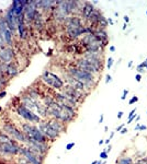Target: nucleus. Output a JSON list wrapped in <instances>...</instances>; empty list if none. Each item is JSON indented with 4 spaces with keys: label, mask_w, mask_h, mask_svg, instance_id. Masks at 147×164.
Returning <instances> with one entry per match:
<instances>
[{
    "label": "nucleus",
    "mask_w": 147,
    "mask_h": 164,
    "mask_svg": "<svg viewBox=\"0 0 147 164\" xmlns=\"http://www.w3.org/2000/svg\"><path fill=\"white\" fill-rule=\"evenodd\" d=\"M66 73H68L69 75L74 77L75 79H77L78 81L83 82V84L86 86V88L88 89V91H92V89L94 86H97V82H98V78L97 75H92L90 72H87L80 68L76 67H68L67 70H66Z\"/></svg>",
    "instance_id": "obj_1"
},
{
    "label": "nucleus",
    "mask_w": 147,
    "mask_h": 164,
    "mask_svg": "<svg viewBox=\"0 0 147 164\" xmlns=\"http://www.w3.org/2000/svg\"><path fill=\"white\" fill-rule=\"evenodd\" d=\"M20 100H21L22 105H24L26 108H29L30 111H32L33 113H35L36 115H39L41 118H44V119H46L47 118L46 107L44 106V104L42 103V100L41 101L32 100L26 93H23V94H22L21 97H20Z\"/></svg>",
    "instance_id": "obj_2"
},
{
    "label": "nucleus",
    "mask_w": 147,
    "mask_h": 164,
    "mask_svg": "<svg viewBox=\"0 0 147 164\" xmlns=\"http://www.w3.org/2000/svg\"><path fill=\"white\" fill-rule=\"evenodd\" d=\"M21 130L25 134L26 137H29L30 139L39 141V142H43V143H48V139L42 134V131L39 129L37 125L34 124H30V123H21Z\"/></svg>",
    "instance_id": "obj_3"
},
{
    "label": "nucleus",
    "mask_w": 147,
    "mask_h": 164,
    "mask_svg": "<svg viewBox=\"0 0 147 164\" xmlns=\"http://www.w3.org/2000/svg\"><path fill=\"white\" fill-rule=\"evenodd\" d=\"M41 80L43 81L45 86H50L54 90H61V89L65 86L64 80L58 75L50 71V70H44L42 75H41Z\"/></svg>",
    "instance_id": "obj_4"
},
{
    "label": "nucleus",
    "mask_w": 147,
    "mask_h": 164,
    "mask_svg": "<svg viewBox=\"0 0 147 164\" xmlns=\"http://www.w3.org/2000/svg\"><path fill=\"white\" fill-rule=\"evenodd\" d=\"M1 130L10 136L11 138L17 140L19 143H22V144L26 143V136H25V134L20 128H18L13 123H11V121L4 123Z\"/></svg>",
    "instance_id": "obj_5"
},
{
    "label": "nucleus",
    "mask_w": 147,
    "mask_h": 164,
    "mask_svg": "<svg viewBox=\"0 0 147 164\" xmlns=\"http://www.w3.org/2000/svg\"><path fill=\"white\" fill-rule=\"evenodd\" d=\"M15 113L18 116L24 119V121L30 123V124H34V125H39L42 118L39 117V115H36L35 113H33L32 111H30L29 108H26L24 105L19 104L18 106L15 107Z\"/></svg>",
    "instance_id": "obj_6"
},
{
    "label": "nucleus",
    "mask_w": 147,
    "mask_h": 164,
    "mask_svg": "<svg viewBox=\"0 0 147 164\" xmlns=\"http://www.w3.org/2000/svg\"><path fill=\"white\" fill-rule=\"evenodd\" d=\"M19 155L24 157L25 160L29 162V164H44V160H45V155L35 154L26 144H21Z\"/></svg>",
    "instance_id": "obj_7"
},
{
    "label": "nucleus",
    "mask_w": 147,
    "mask_h": 164,
    "mask_svg": "<svg viewBox=\"0 0 147 164\" xmlns=\"http://www.w3.org/2000/svg\"><path fill=\"white\" fill-rule=\"evenodd\" d=\"M21 144L15 142H0V155L1 157H19Z\"/></svg>",
    "instance_id": "obj_8"
},
{
    "label": "nucleus",
    "mask_w": 147,
    "mask_h": 164,
    "mask_svg": "<svg viewBox=\"0 0 147 164\" xmlns=\"http://www.w3.org/2000/svg\"><path fill=\"white\" fill-rule=\"evenodd\" d=\"M37 127H39V129L42 131V134L46 137L47 139H48V141H50V142H53V141H55L57 138L61 137V135H59L57 131H55L54 129L50 127V124H48V121H47V119H42L41 123L37 125Z\"/></svg>",
    "instance_id": "obj_9"
},
{
    "label": "nucleus",
    "mask_w": 147,
    "mask_h": 164,
    "mask_svg": "<svg viewBox=\"0 0 147 164\" xmlns=\"http://www.w3.org/2000/svg\"><path fill=\"white\" fill-rule=\"evenodd\" d=\"M4 22L7 24V29L9 31L13 33V34H17V31H18V24H17V20H15V15L13 10L11 9L10 7L8 8L6 12L4 15Z\"/></svg>",
    "instance_id": "obj_10"
},
{
    "label": "nucleus",
    "mask_w": 147,
    "mask_h": 164,
    "mask_svg": "<svg viewBox=\"0 0 147 164\" xmlns=\"http://www.w3.org/2000/svg\"><path fill=\"white\" fill-rule=\"evenodd\" d=\"M75 66H76V67L80 68V69H83V70H85V71L90 72V73H92V75H99V73H101L100 70L94 67V66H93V65L91 64V62H90V61L88 60L87 58L79 57L78 59H76Z\"/></svg>",
    "instance_id": "obj_11"
},
{
    "label": "nucleus",
    "mask_w": 147,
    "mask_h": 164,
    "mask_svg": "<svg viewBox=\"0 0 147 164\" xmlns=\"http://www.w3.org/2000/svg\"><path fill=\"white\" fill-rule=\"evenodd\" d=\"M15 57H17V54L13 47L4 46L2 48H0V62L8 65L10 62H13L15 60Z\"/></svg>",
    "instance_id": "obj_12"
},
{
    "label": "nucleus",
    "mask_w": 147,
    "mask_h": 164,
    "mask_svg": "<svg viewBox=\"0 0 147 164\" xmlns=\"http://www.w3.org/2000/svg\"><path fill=\"white\" fill-rule=\"evenodd\" d=\"M61 92L65 93V94H66V95H68V97H72L74 100H76L80 104L83 103V101H85V99L88 97V94L83 93V92H80V91H78V90L74 89L72 86H68V84H65V86L61 89Z\"/></svg>",
    "instance_id": "obj_13"
},
{
    "label": "nucleus",
    "mask_w": 147,
    "mask_h": 164,
    "mask_svg": "<svg viewBox=\"0 0 147 164\" xmlns=\"http://www.w3.org/2000/svg\"><path fill=\"white\" fill-rule=\"evenodd\" d=\"M54 100L57 101V102H59V103H63V104H66V105H70V106L75 107L76 110H78L79 107H80V105L81 104L79 103V102H77L76 100H74L72 97H68V95H66L65 93L63 92H56L54 93Z\"/></svg>",
    "instance_id": "obj_14"
},
{
    "label": "nucleus",
    "mask_w": 147,
    "mask_h": 164,
    "mask_svg": "<svg viewBox=\"0 0 147 164\" xmlns=\"http://www.w3.org/2000/svg\"><path fill=\"white\" fill-rule=\"evenodd\" d=\"M64 79H65V83H66V84L72 86L74 89L78 90V91H80V92L89 94V91H88V89H87L86 86L83 84V82L78 81L77 79H75L74 77H72V75H69L68 73H65Z\"/></svg>",
    "instance_id": "obj_15"
},
{
    "label": "nucleus",
    "mask_w": 147,
    "mask_h": 164,
    "mask_svg": "<svg viewBox=\"0 0 147 164\" xmlns=\"http://www.w3.org/2000/svg\"><path fill=\"white\" fill-rule=\"evenodd\" d=\"M94 10H96V8H94V6L91 2H89V1H83L81 12H80V18L83 19V21L88 22L89 19L91 18L92 13L94 12Z\"/></svg>",
    "instance_id": "obj_16"
},
{
    "label": "nucleus",
    "mask_w": 147,
    "mask_h": 164,
    "mask_svg": "<svg viewBox=\"0 0 147 164\" xmlns=\"http://www.w3.org/2000/svg\"><path fill=\"white\" fill-rule=\"evenodd\" d=\"M66 36L69 39H77L85 35V25L78 28H65Z\"/></svg>",
    "instance_id": "obj_17"
},
{
    "label": "nucleus",
    "mask_w": 147,
    "mask_h": 164,
    "mask_svg": "<svg viewBox=\"0 0 147 164\" xmlns=\"http://www.w3.org/2000/svg\"><path fill=\"white\" fill-rule=\"evenodd\" d=\"M55 6H56V1H53V0H39V1H37V9L42 13L53 11Z\"/></svg>",
    "instance_id": "obj_18"
},
{
    "label": "nucleus",
    "mask_w": 147,
    "mask_h": 164,
    "mask_svg": "<svg viewBox=\"0 0 147 164\" xmlns=\"http://www.w3.org/2000/svg\"><path fill=\"white\" fill-rule=\"evenodd\" d=\"M48 124L52 128L54 129L55 131H57L59 135H61L63 132L66 131V124L61 123V120H57V119H54V118H46Z\"/></svg>",
    "instance_id": "obj_19"
},
{
    "label": "nucleus",
    "mask_w": 147,
    "mask_h": 164,
    "mask_svg": "<svg viewBox=\"0 0 147 164\" xmlns=\"http://www.w3.org/2000/svg\"><path fill=\"white\" fill-rule=\"evenodd\" d=\"M32 26L37 31H42L45 28V20H44V13H42L41 11H37L34 21L32 23Z\"/></svg>",
    "instance_id": "obj_20"
},
{
    "label": "nucleus",
    "mask_w": 147,
    "mask_h": 164,
    "mask_svg": "<svg viewBox=\"0 0 147 164\" xmlns=\"http://www.w3.org/2000/svg\"><path fill=\"white\" fill-rule=\"evenodd\" d=\"M93 34L96 36V38H97L104 47L107 46V44H108V42H109V35L105 30L96 29L94 30V32H93Z\"/></svg>",
    "instance_id": "obj_21"
},
{
    "label": "nucleus",
    "mask_w": 147,
    "mask_h": 164,
    "mask_svg": "<svg viewBox=\"0 0 147 164\" xmlns=\"http://www.w3.org/2000/svg\"><path fill=\"white\" fill-rule=\"evenodd\" d=\"M19 75V65L13 61V62H10V64H8L7 66V72H6V75H7V78L9 80L11 79H13L15 77Z\"/></svg>",
    "instance_id": "obj_22"
},
{
    "label": "nucleus",
    "mask_w": 147,
    "mask_h": 164,
    "mask_svg": "<svg viewBox=\"0 0 147 164\" xmlns=\"http://www.w3.org/2000/svg\"><path fill=\"white\" fill-rule=\"evenodd\" d=\"M13 36L15 34L7 30L4 34V44H6V46H9V47H12L13 46Z\"/></svg>",
    "instance_id": "obj_23"
},
{
    "label": "nucleus",
    "mask_w": 147,
    "mask_h": 164,
    "mask_svg": "<svg viewBox=\"0 0 147 164\" xmlns=\"http://www.w3.org/2000/svg\"><path fill=\"white\" fill-rule=\"evenodd\" d=\"M109 25L108 23V19L105 18L104 15H101L100 19H99V22H98V26L97 29H102V30H105V28Z\"/></svg>",
    "instance_id": "obj_24"
},
{
    "label": "nucleus",
    "mask_w": 147,
    "mask_h": 164,
    "mask_svg": "<svg viewBox=\"0 0 147 164\" xmlns=\"http://www.w3.org/2000/svg\"><path fill=\"white\" fill-rule=\"evenodd\" d=\"M116 164H135L133 162L132 157H121L116 160Z\"/></svg>",
    "instance_id": "obj_25"
},
{
    "label": "nucleus",
    "mask_w": 147,
    "mask_h": 164,
    "mask_svg": "<svg viewBox=\"0 0 147 164\" xmlns=\"http://www.w3.org/2000/svg\"><path fill=\"white\" fill-rule=\"evenodd\" d=\"M9 81L10 80L7 78V75H0V91H2L8 86Z\"/></svg>",
    "instance_id": "obj_26"
},
{
    "label": "nucleus",
    "mask_w": 147,
    "mask_h": 164,
    "mask_svg": "<svg viewBox=\"0 0 147 164\" xmlns=\"http://www.w3.org/2000/svg\"><path fill=\"white\" fill-rule=\"evenodd\" d=\"M7 66L8 65L4 64V62H0V75H6V72H7Z\"/></svg>",
    "instance_id": "obj_27"
},
{
    "label": "nucleus",
    "mask_w": 147,
    "mask_h": 164,
    "mask_svg": "<svg viewBox=\"0 0 147 164\" xmlns=\"http://www.w3.org/2000/svg\"><path fill=\"white\" fill-rule=\"evenodd\" d=\"M113 62H114V60H113V58L112 57H109L108 60H107V69H111L112 66H113Z\"/></svg>",
    "instance_id": "obj_28"
},
{
    "label": "nucleus",
    "mask_w": 147,
    "mask_h": 164,
    "mask_svg": "<svg viewBox=\"0 0 147 164\" xmlns=\"http://www.w3.org/2000/svg\"><path fill=\"white\" fill-rule=\"evenodd\" d=\"M136 102H138V97H137L136 95H134V97H132V99L129 100V105H133V104H135Z\"/></svg>",
    "instance_id": "obj_29"
},
{
    "label": "nucleus",
    "mask_w": 147,
    "mask_h": 164,
    "mask_svg": "<svg viewBox=\"0 0 147 164\" xmlns=\"http://www.w3.org/2000/svg\"><path fill=\"white\" fill-rule=\"evenodd\" d=\"M127 94H129V90H127V89H124V90H123V94H122V97H121V100H122V101H125L126 97H127Z\"/></svg>",
    "instance_id": "obj_30"
},
{
    "label": "nucleus",
    "mask_w": 147,
    "mask_h": 164,
    "mask_svg": "<svg viewBox=\"0 0 147 164\" xmlns=\"http://www.w3.org/2000/svg\"><path fill=\"white\" fill-rule=\"evenodd\" d=\"M74 147H75V142H69V143H67V144H66V147H65V148H66V150H67V151H70V150H72Z\"/></svg>",
    "instance_id": "obj_31"
},
{
    "label": "nucleus",
    "mask_w": 147,
    "mask_h": 164,
    "mask_svg": "<svg viewBox=\"0 0 147 164\" xmlns=\"http://www.w3.org/2000/svg\"><path fill=\"white\" fill-rule=\"evenodd\" d=\"M108 157H109V154L107 153V152H105L104 150L100 153V157L102 159V160H107V159H108Z\"/></svg>",
    "instance_id": "obj_32"
},
{
    "label": "nucleus",
    "mask_w": 147,
    "mask_h": 164,
    "mask_svg": "<svg viewBox=\"0 0 147 164\" xmlns=\"http://www.w3.org/2000/svg\"><path fill=\"white\" fill-rule=\"evenodd\" d=\"M111 81H112V75H105V84H109Z\"/></svg>",
    "instance_id": "obj_33"
},
{
    "label": "nucleus",
    "mask_w": 147,
    "mask_h": 164,
    "mask_svg": "<svg viewBox=\"0 0 147 164\" xmlns=\"http://www.w3.org/2000/svg\"><path fill=\"white\" fill-rule=\"evenodd\" d=\"M136 70L138 72H140V73H142V72H144V67L143 66H142V65H138V66H137V68H136Z\"/></svg>",
    "instance_id": "obj_34"
},
{
    "label": "nucleus",
    "mask_w": 147,
    "mask_h": 164,
    "mask_svg": "<svg viewBox=\"0 0 147 164\" xmlns=\"http://www.w3.org/2000/svg\"><path fill=\"white\" fill-rule=\"evenodd\" d=\"M124 126H125V125H124V124H121V125L118 126V127L115 128V131H118V132H120V131H121V130H122L123 128H124Z\"/></svg>",
    "instance_id": "obj_35"
},
{
    "label": "nucleus",
    "mask_w": 147,
    "mask_h": 164,
    "mask_svg": "<svg viewBox=\"0 0 147 164\" xmlns=\"http://www.w3.org/2000/svg\"><path fill=\"white\" fill-rule=\"evenodd\" d=\"M6 95H7V92H6L4 90H2V91H0V100H1V99H4V97H6Z\"/></svg>",
    "instance_id": "obj_36"
},
{
    "label": "nucleus",
    "mask_w": 147,
    "mask_h": 164,
    "mask_svg": "<svg viewBox=\"0 0 147 164\" xmlns=\"http://www.w3.org/2000/svg\"><path fill=\"white\" fill-rule=\"evenodd\" d=\"M111 150H112V146L111 144H109L108 147H107V148H105V149H104V151H105V152H107V153H110V152H111Z\"/></svg>",
    "instance_id": "obj_37"
},
{
    "label": "nucleus",
    "mask_w": 147,
    "mask_h": 164,
    "mask_svg": "<svg viewBox=\"0 0 147 164\" xmlns=\"http://www.w3.org/2000/svg\"><path fill=\"white\" fill-rule=\"evenodd\" d=\"M135 80H136L137 82L142 81V75H140V73H137V75H135Z\"/></svg>",
    "instance_id": "obj_38"
},
{
    "label": "nucleus",
    "mask_w": 147,
    "mask_h": 164,
    "mask_svg": "<svg viewBox=\"0 0 147 164\" xmlns=\"http://www.w3.org/2000/svg\"><path fill=\"white\" fill-rule=\"evenodd\" d=\"M136 116H137V115L135 114L134 116H132V117H129V120H127V124H131V123H133V121L135 120V117H136Z\"/></svg>",
    "instance_id": "obj_39"
},
{
    "label": "nucleus",
    "mask_w": 147,
    "mask_h": 164,
    "mask_svg": "<svg viewBox=\"0 0 147 164\" xmlns=\"http://www.w3.org/2000/svg\"><path fill=\"white\" fill-rule=\"evenodd\" d=\"M109 50H110L111 53H114V52H115V46H114V45H111V46L109 47Z\"/></svg>",
    "instance_id": "obj_40"
},
{
    "label": "nucleus",
    "mask_w": 147,
    "mask_h": 164,
    "mask_svg": "<svg viewBox=\"0 0 147 164\" xmlns=\"http://www.w3.org/2000/svg\"><path fill=\"white\" fill-rule=\"evenodd\" d=\"M127 131H129V130H127L126 128H123L122 130L120 131V134H121V135H125V134H127Z\"/></svg>",
    "instance_id": "obj_41"
},
{
    "label": "nucleus",
    "mask_w": 147,
    "mask_h": 164,
    "mask_svg": "<svg viewBox=\"0 0 147 164\" xmlns=\"http://www.w3.org/2000/svg\"><path fill=\"white\" fill-rule=\"evenodd\" d=\"M103 120H104V115H103V114H101L100 119H99V124H102V123H103Z\"/></svg>",
    "instance_id": "obj_42"
},
{
    "label": "nucleus",
    "mask_w": 147,
    "mask_h": 164,
    "mask_svg": "<svg viewBox=\"0 0 147 164\" xmlns=\"http://www.w3.org/2000/svg\"><path fill=\"white\" fill-rule=\"evenodd\" d=\"M123 19H124V21H125V23H126V24H127V23H129V15H124V18H123Z\"/></svg>",
    "instance_id": "obj_43"
},
{
    "label": "nucleus",
    "mask_w": 147,
    "mask_h": 164,
    "mask_svg": "<svg viewBox=\"0 0 147 164\" xmlns=\"http://www.w3.org/2000/svg\"><path fill=\"white\" fill-rule=\"evenodd\" d=\"M146 129H147L146 125H140V130H146Z\"/></svg>",
    "instance_id": "obj_44"
},
{
    "label": "nucleus",
    "mask_w": 147,
    "mask_h": 164,
    "mask_svg": "<svg viewBox=\"0 0 147 164\" xmlns=\"http://www.w3.org/2000/svg\"><path fill=\"white\" fill-rule=\"evenodd\" d=\"M108 23H109V25H113V24H114V22H113V20H112L111 18L108 19Z\"/></svg>",
    "instance_id": "obj_45"
},
{
    "label": "nucleus",
    "mask_w": 147,
    "mask_h": 164,
    "mask_svg": "<svg viewBox=\"0 0 147 164\" xmlns=\"http://www.w3.org/2000/svg\"><path fill=\"white\" fill-rule=\"evenodd\" d=\"M123 117V112H118V119H121Z\"/></svg>",
    "instance_id": "obj_46"
},
{
    "label": "nucleus",
    "mask_w": 147,
    "mask_h": 164,
    "mask_svg": "<svg viewBox=\"0 0 147 164\" xmlns=\"http://www.w3.org/2000/svg\"><path fill=\"white\" fill-rule=\"evenodd\" d=\"M140 124H137L136 126H135V127H134V130H135V131H138V130H140Z\"/></svg>",
    "instance_id": "obj_47"
},
{
    "label": "nucleus",
    "mask_w": 147,
    "mask_h": 164,
    "mask_svg": "<svg viewBox=\"0 0 147 164\" xmlns=\"http://www.w3.org/2000/svg\"><path fill=\"white\" fill-rule=\"evenodd\" d=\"M114 134H115V132H114V131H112V132H111V134H110V138H109V139L111 140V139H112V138H113V137H114Z\"/></svg>",
    "instance_id": "obj_48"
},
{
    "label": "nucleus",
    "mask_w": 147,
    "mask_h": 164,
    "mask_svg": "<svg viewBox=\"0 0 147 164\" xmlns=\"http://www.w3.org/2000/svg\"><path fill=\"white\" fill-rule=\"evenodd\" d=\"M140 115H137L136 117H135V121L137 123V121H140Z\"/></svg>",
    "instance_id": "obj_49"
},
{
    "label": "nucleus",
    "mask_w": 147,
    "mask_h": 164,
    "mask_svg": "<svg viewBox=\"0 0 147 164\" xmlns=\"http://www.w3.org/2000/svg\"><path fill=\"white\" fill-rule=\"evenodd\" d=\"M126 28H127V24H126V23H124V24H123V26H122V30H123V31H125Z\"/></svg>",
    "instance_id": "obj_50"
},
{
    "label": "nucleus",
    "mask_w": 147,
    "mask_h": 164,
    "mask_svg": "<svg viewBox=\"0 0 147 164\" xmlns=\"http://www.w3.org/2000/svg\"><path fill=\"white\" fill-rule=\"evenodd\" d=\"M104 143L105 144H110V139H105L104 140Z\"/></svg>",
    "instance_id": "obj_51"
},
{
    "label": "nucleus",
    "mask_w": 147,
    "mask_h": 164,
    "mask_svg": "<svg viewBox=\"0 0 147 164\" xmlns=\"http://www.w3.org/2000/svg\"><path fill=\"white\" fill-rule=\"evenodd\" d=\"M132 66H133V61L131 60V61L129 62V68H132Z\"/></svg>",
    "instance_id": "obj_52"
},
{
    "label": "nucleus",
    "mask_w": 147,
    "mask_h": 164,
    "mask_svg": "<svg viewBox=\"0 0 147 164\" xmlns=\"http://www.w3.org/2000/svg\"><path fill=\"white\" fill-rule=\"evenodd\" d=\"M103 143H104V140H100V141H99V146H102Z\"/></svg>",
    "instance_id": "obj_53"
},
{
    "label": "nucleus",
    "mask_w": 147,
    "mask_h": 164,
    "mask_svg": "<svg viewBox=\"0 0 147 164\" xmlns=\"http://www.w3.org/2000/svg\"><path fill=\"white\" fill-rule=\"evenodd\" d=\"M104 132H108V126L104 127Z\"/></svg>",
    "instance_id": "obj_54"
},
{
    "label": "nucleus",
    "mask_w": 147,
    "mask_h": 164,
    "mask_svg": "<svg viewBox=\"0 0 147 164\" xmlns=\"http://www.w3.org/2000/svg\"><path fill=\"white\" fill-rule=\"evenodd\" d=\"M91 4H92L93 6H94V4H98V1H92V2H91Z\"/></svg>",
    "instance_id": "obj_55"
},
{
    "label": "nucleus",
    "mask_w": 147,
    "mask_h": 164,
    "mask_svg": "<svg viewBox=\"0 0 147 164\" xmlns=\"http://www.w3.org/2000/svg\"><path fill=\"white\" fill-rule=\"evenodd\" d=\"M114 17H115V18H118V12H115V13H114Z\"/></svg>",
    "instance_id": "obj_56"
},
{
    "label": "nucleus",
    "mask_w": 147,
    "mask_h": 164,
    "mask_svg": "<svg viewBox=\"0 0 147 164\" xmlns=\"http://www.w3.org/2000/svg\"><path fill=\"white\" fill-rule=\"evenodd\" d=\"M97 164H102V162L101 161H97Z\"/></svg>",
    "instance_id": "obj_57"
},
{
    "label": "nucleus",
    "mask_w": 147,
    "mask_h": 164,
    "mask_svg": "<svg viewBox=\"0 0 147 164\" xmlns=\"http://www.w3.org/2000/svg\"><path fill=\"white\" fill-rule=\"evenodd\" d=\"M91 164H97V161H93V162H92Z\"/></svg>",
    "instance_id": "obj_58"
},
{
    "label": "nucleus",
    "mask_w": 147,
    "mask_h": 164,
    "mask_svg": "<svg viewBox=\"0 0 147 164\" xmlns=\"http://www.w3.org/2000/svg\"><path fill=\"white\" fill-rule=\"evenodd\" d=\"M145 68H146V69H147V62H146V65H145Z\"/></svg>",
    "instance_id": "obj_59"
},
{
    "label": "nucleus",
    "mask_w": 147,
    "mask_h": 164,
    "mask_svg": "<svg viewBox=\"0 0 147 164\" xmlns=\"http://www.w3.org/2000/svg\"><path fill=\"white\" fill-rule=\"evenodd\" d=\"M1 110H2V107H0V111H1Z\"/></svg>",
    "instance_id": "obj_60"
},
{
    "label": "nucleus",
    "mask_w": 147,
    "mask_h": 164,
    "mask_svg": "<svg viewBox=\"0 0 147 164\" xmlns=\"http://www.w3.org/2000/svg\"><path fill=\"white\" fill-rule=\"evenodd\" d=\"M146 15H147V9H146Z\"/></svg>",
    "instance_id": "obj_61"
},
{
    "label": "nucleus",
    "mask_w": 147,
    "mask_h": 164,
    "mask_svg": "<svg viewBox=\"0 0 147 164\" xmlns=\"http://www.w3.org/2000/svg\"><path fill=\"white\" fill-rule=\"evenodd\" d=\"M145 61H146V62H147V58H146V60H145Z\"/></svg>",
    "instance_id": "obj_62"
},
{
    "label": "nucleus",
    "mask_w": 147,
    "mask_h": 164,
    "mask_svg": "<svg viewBox=\"0 0 147 164\" xmlns=\"http://www.w3.org/2000/svg\"><path fill=\"white\" fill-rule=\"evenodd\" d=\"M146 164H147V163H146Z\"/></svg>",
    "instance_id": "obj_63"
}]
</instances>
